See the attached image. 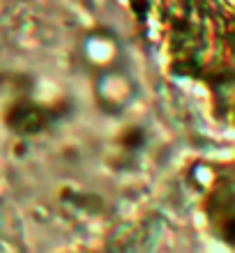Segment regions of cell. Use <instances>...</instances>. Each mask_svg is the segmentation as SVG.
I'll list each match as a JSON object with an SVG mask.
<instances>
[{
  "label": "cell",
  "mask_w": 235,
  "mask_h": 253,
  "mask_svg": "<svg viewBox=\"0 0 235 253\" xmlns=\"http://www.w3.org/2000/svg\"><path fill=\"white\" fill-rule=\"evenodd\" d=\"M93 92L97 106L111 115L127 111L132 106V101L136 99V94H139V85H136L134 76L129 74V69H125V62L93 74Z\"/></svg>",
  "instance_id": "1"
},
{
  "label": "cell",
  "mask_w": 235,
  "mask_h": 253,
  "mask_svg": "<svg viewBox=\"0 0 235 253\" xmlns=\"http://www.w3.org/2000/svg\"><path fill=\"white\" fill-rule=\"evenodd\" d=\"M76 53H79L81 65L86 67L90 74H97L101 69H108V67H115V65H120V62H125L120 40L108 28L88 30L81 37L79 46H76Z\"/></svg>",
  "instance_id": "2"
}]
</instances>
